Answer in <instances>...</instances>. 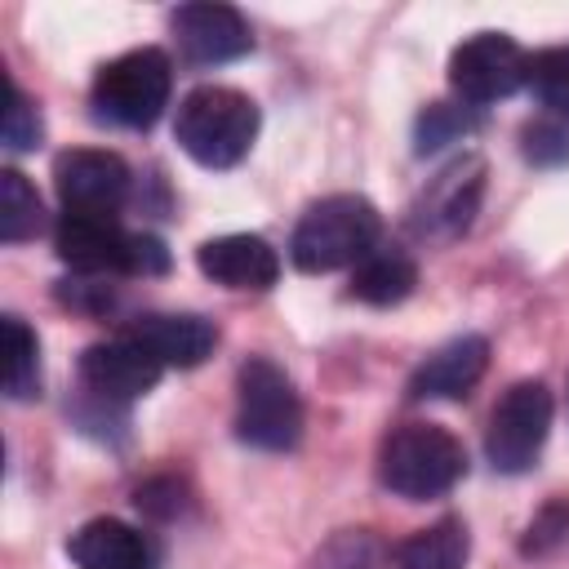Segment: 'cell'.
Instances as JSON below:
<instances>
[{
	"label": "cell",
	"instance_id": "17",
	"mask_svg": "<svg viewBox=\"0 0 569 569\" xmlns=\"http://www.w3.org/2000/svg\"><path fill=\"white\" fill-rule=\"evenodd\" d=\"M413 284H418V267L400 249H369L351 271V298L373 302V307H391L409 298Z\"/></svg>",
	"mask_w": 569,
	"mask_h": 569
},
{
	"label": "cell",
	"instance_id": "3",
	"mask_svg": "<svg viewBox=\"0 0 569 569\" xmlns=\"http://www.w3.org/2000/svg\"><path fill=\"white\" fill-rule=\"evenodd\" d=\"M378 476L391 493L422 502L449 493L467 476V453L458 436H449L436 422H405L382 440L378 453Z\"/></svg>",
	"mask_w": 569,
	"mask_h": 569
},
{
	"label": "cell",
	"instance_id": "10",
	"mask_svg": "<svg viewBox=\"0 0 569 569\" xmlns=\"http://www.w3.org/2000/svg\"><path fill=\"white\" fill-rule=\"evenodd\" d=\"M53 187H58L67 213H107V218H116V209L129 196V169L111 151L80 147V151L58 156Z\"/></svg>",
	"mask_w": 569,
	"mask_h": 569
},
{
	"label": "cell",
	"instance_id": "20",
	"mask_svg": "<svg viewBox=\"0 0 569 569\" xmlns=\"http://www.w3.org/2000/svg\"><path fill=\"white\" fill-rule=\"evenodd\" d=\"M4 396L9 400H31L40 391V351H36V333L18 320L4 316Z\"/></svg>",
	"mask_w": 569,
	"mask_h": 569
},
{
	"label": "cell",
	"instance_id": "18",
	"mask_svg": "<svg viewBox=\"0 0 569 569\" xmlns=\"http://www.w3.org/2000/svg\"><path fill=\"white\" fill-rule=\"evenodd\" d=\"M400 569H462L467 565V525L445 516L427 529H418L400 551Z\"/></svg>",
	"mask_w": 569,
	"mask_h": 569
},
{
	"label": "cell",
	"instance_id": "4",
	"mask_svg": "<svg viewBox=\"0 0 569 569\" xmlns=\"http://www.w3.org/2000/svg\"><path fill=\"white\" fill-rule=\"evenodd\" d=\"M378 209L365 196H325L298 218L289 258L302 271H338L378 244Z\"/></svg>",
	"mask_w": 569,
	"mask_h": 569
},
{
	"label": "cell",
	"instance_id": "11",
	"mask_svg": "<svg viewBox=\"0 0 569 569\" xmlns=\"http://www.w3.org/2000/svg\"><path fill=\"white\" fill-rule=\"evenodd\" d=\"M164 365L138 347L133 338H111V342H93L84 356H80V382L93 400H107V405H124V400H138L147 396L156 382H160Z\"/></svg>",
	"mask_w": 569,
	"mask_h": 569
},
{
	"label": "cell",
	"instance_id": "22",
	"mask_svg": "<svg viewBox=\"0 0 569 569\" xmlns=\"http://www.w3.org/2000/svg\"><path fill=\"white\" fill-rule=\"evenodd\" d=\"M529 89L551 116L569 120V44L529 58Z\"/></svg>",
	"mask_w": 569,
	"mask_h": 569
},
{
	"label": "cell",
	"instance_id": "6",
	"mask_svg": "<svg viewBox=\"0 0 569 569\" xmlns=\"http://www.w3.org/2000/svg\"><path fill=\"white\" fill-rule=\"evenodd\" d=\"M173 67L160 49H129L93 76V116L120 129H147L169 102Z\"/></svg>",
	"mask_w": 569,
	"mask_h": 569
},
{
	"label": "cell",
	"instance_id": "24",
	"mask_svg": "<svg viewBox=\"0 0 569 569\" xmlns=\"http://www.w3.org/2000/svg\"><path fill=\"white\" fill-rule=\"evenodd\" d=\"M0 138H4V147H13V151H27V147H36V142H40V116H36L31 98H27L13 80H9V102H4Z\"/></svg>",
	"mask_w": 569,
	"mask_h": 569
},
{
	"label": "cell",
	"instance_id": "2",
	"mask_svg": "<svg viewBox=\"0 0 569 569\" xmlns=\"http://www.w3.org/2000/svg\"><path fill=\"white\" fill-rule=\"evenodd\" d=\"M58 258L80 276H160L169 271V249L156 236L124 231L107 213H62L53 231Z\"/></svg>",
	"mask_w": 569,
	"mask_h": 569
},
{
	"label": "cell",
	"instance_id": "13",
	"mask_svg": "<svg viewBox=\"0 0 569 569\" xmlns=\"http://www.w3.org/2000/svg\"><path fill=\"white\" fill-rule=\"evenodd\" d=\"M124 338L147 347L160 365L191 369L213 351L218 329L204 316H191V311H147V316H133L124 325Z\"/></svg>",
	"mask_w": 569,
	"mask_h": 569
},
{
	"label": "cell",
	"instance_id": "5",
	"mask_svg": "<svg viewBox=\"0 0 569 569\" xmlns=\"http://www.w3.org/2000/svg\"><path fill=\"white\" fill-rule=\"evenodd\" d=\"M236 436L253 449H293L302 436V400L280 365L249 356L236 373Z\"/></svg>",
	"mask_w": 569,
	"mask_h": 569
},
{
	"label": "cell",
	"instance_id": "16",
	"mask_svg": "<svg viewBox=\"0 0 569 569\" xmlns=\"http://www.w3.org/2000/svg\"><path fill=\"white\" fill-rule=\"evenodd\" d=\"M80 569H151V542L124 520H89L67 542Z\"/></svg>",
	"mask_w": 569,
	"mask_h": 569
},
{
	"label": "cell",
	"instance_id": "19",
	"mask_svg": "<svg viewBox=\"0 0 569 569\" xmlns=\"http://www.w3.org/2000/svg\"><path fill=\"white\" fill-rule=\"evenodd\" d=\"M40 222H44V209L36 187L18 169H0V240L22 244L40 231Z\"/></svg>",
	"mask_w": 569,
	"mask_h": 569
},
{
	"label": "cell",
	"instance_id": "12",
	"mask_svg": "<svg viewBox=\"0 0 569 569\" xmlns=\"http://www.w3.org/2000/svg\"><path fill=\"white\" fill-rule=\"evenodd\" d=\"M173 36L182 58L196 67L231 62L253 49V31L231 4H182L173 13Z\"/></svg>",
	"mask_w": 569,
	"mask_h": 569
},
{
	"label": "cell",
	"instance_id": "23",
	"mask_svg": "<svg viewBox=\"0 0 569 569\" xmlns=\"http://www.w3.org/2000/svg\"><path fill=\"white\" fill-rule=\"evenodd\" d=\"M471 107H453V102H431L418 116V151H436L462 133H471Z\"/></svg>",
	"mask_w": 569,
	"mask_h": 569
},
{
	"label": "cell",
	"instance_id": "27",
	"mask_svg": "<svg viewBox=\"0 0 569 569\" xmlns=\"http://www.w3.org/2000/svg\"><path fill=\"white\" fill-rule=\"evenodd\" d=\"M147 516H178L182 511V485L178 480H147L133 498Z\"/></svg>",
	"mask_w": 569,
	"mask_h": 569
},
{
	"label": "cell",
	"instance_id": "26",
	"mask_svg": "<svg viewBox=\"0 0 569 569\" xmlns=\"http://www.w3.org/2000/svg\"><path fill=\"white\" fill-rule=\"evenodd\" d=\"M565 533H569V498H551V502L533 516V525H529V533H525V551H529V556H542V551H551Z\"/></svg>",
	"mask_w": 569,
	"mask_h": 569
},
{
	"label": "cell",
	"instance_id": "25",
	"mask_svg": "<svg viewBox=\"0 0 569 569\" xmlns=\"http://www.w3.org/2000/svg\"><path fill=\"white\" fill-rule=\"evenodd\" d=\"M525 156L533 164H560V160H569V129L560 120H533L525 129Z\"/></svg>",
	"mask_w": 569,
	"mask_h": 569
},
{
	"label": "cell",
	"instance_id": "9",
	"mask_svg": "<svg viewBox=\"0 0 569 569\" xmlns=\"http://www.w3.org/2000/svg\"><path fill=\"white\" fill-rule=\"evenodd\" d=\"M480 191H485V160L480 156H458L413 200V209H409L413 236L418 240H453V236H462L471 227Z\"/></svg>",
	"mask_w": 569,
	"mask_h": 569
},
{
	"label": "cell",
	"instance_id": "7",
	"mask_svg": "<svg viewBox=\"0 0 569 569\" xmlns=\"http://www.w3.org/2000/svg\"><path fill=\"white\" fill-rule=\"evenodd\" d=\"M551 431V391L542 382H516L502 391V400L489 413L485 453L493 471H529L542 440Z\"/></svg>",
	"mask_w": 569,
	"mask_h": 569
},
{
	"label": "cell",
	"instance_id": "21",
	"mask_svg": "<svg viewBox=\"0 0 569 569\" xmlns=\"http://www.w3.org/2000/svg\"><path fill=\"white\" fill-rule=\"evenodd\" d=\"M307 569H387V547L369 529H342L316 551Z\"/></svg>",
	"mask_w": 569,
	"mask_h": 569
},
{
	"label": "cell",
	"instance_id": "14",
	"mask_svg": "<svg viewBox=\"0 0 569 569\" xmlns=\"http://www.w3.org/2000/svg\"><path fill=\"white\" fill-rule=\"evenodd\" d=\"M196 262L213 284H227V289H271L276 276H280L276 249L262 236H249V231L204 240L196 249Z\"/></svg>",
	"mask_w": 569,
	"mask_h": 569
},
{
	"label": "cell",
	"instance_id": "1",
	"mask_svg": "<svg viewBox=\"0 0 569 569\" xmlns=\"http://www.w3.org/2000/svg\"><path fill=\"white\" fill-rule=\"evenodd\" d=\"M178 147L204 164V169H231L249 156L258 138V107L240 89L227 84H200L182 98L173 120Z\"/></svg>",
	"mask_w": 569,
	"mask_h": 569
},
{
	"label": "cell",
	"instance_id": "8",
	"mask_svg": "<svg viewBox=\"0 0 569 569\" xmlns=\"http://www.w3.org/2000/svg\"><path fill=\"white\" fill-rule=\"evenodd\" d=\"M449 84L458 89V98L467 107L511 98L520 84H529V53L502 31H480L453 49Z\"/></svg>",
	"mask_w": 569,
	"mask_h": 569
},
{
	"label": "cell",
	"instance_id": "15",
	"mask_svg": "<svg viewBox=\"0 0 569 569\" xmlns=\"http://www.w3.org/2000/svg\"><path fill=\"white\" fill-rule=\"evenodd\" d=\"M489 365V342L480 333H462V338H449L445 347H436L409 378V396L413 400H458L467 396L480 373Z\"/></svg>",
	"mask_w": 569,
	"mask_h": 569
}]
</instances>
